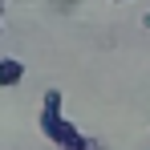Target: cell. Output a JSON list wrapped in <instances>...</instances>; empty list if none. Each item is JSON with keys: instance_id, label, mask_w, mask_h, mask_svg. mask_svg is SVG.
Masks as SVG:
<instances>
[{"instance_id": "6da1fadb", "label": "cell", "mask_w": 150, "mask_h": 150, "mask_svg": "<svg viewBox=\"0 0 150 150\" xmlns=\"http://www.w3.org/2000/svg\"><path fill=\"white\" fill-rule=\"evenodd\" d=\"M41 130H45L61 150H89V142L61 118V89H49V93H45V105H41Z\"/></svg>"}, {"instance_id": "7a4b0ae2", "label": "cell", "mask_w": 150, "mask_h": 150, "mask_svg": "<svg viewBox=\"0 0 150 150\" xmlns=\"http://www.w3.org/2000/svg\"><path fill=\"white\" fill-rule=\"evenodd\" d=\"M21 77H25V65H21L16 57H0V89L21 85Z\"/></svg>"}, {"instance_id": "3957f363", "label": "cell", "mask_w": 150, "mask_h": 150, "mask_svg": "<svg viewBox=\"0 0 150 150\" xmlns=\"http://www.w3.org/2000/svg\"><path fill=\"white\" fill-rule=\"evenodd\" d=\"M142 25H146V28H150V12H142Z\"/></svg>"}, {"instance_id": "277c9868", "label": "cell", "mask_w": 150, "mask_h": 150, "mask_svg": "<svg viewBox=\"0 0 150 150\" xmlns=\"http://www.w3.org/2000/svg\"><path fill=\"white\" fill-rule=\"evenodd\" d=\"M114 4H126V0H114Z\"/></svg>"}]
</instances>
